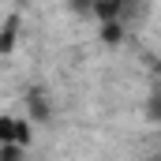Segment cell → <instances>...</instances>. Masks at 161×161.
<instances>
[{
  "label": "cell",
  "instance_id": "1",
  "mask_svg": "<svg viewBox=\"0 0 161 161\" xmlns=\"http://www.w3.org/2000/svg\"><path fill=\"white\" fill-rule=\"evenodd\" d=\"M26 139H30V127L23 120H15V116H4L0 120V142L4 146H23Z\"/></svg>",
  "mask_w": 161,
  "mask_h": 161
},
{
  "label": "cell",
  "instance_id": "2",
  "mask_svg": "<svg viewBox=\"0 0 161 161\" xmlns=\"http://www.w3.org/2000/svg\"><path fill=\"white\" fill-rule=\"evenodd\" d=\"M146 116L154 124H161V94H150V101H146Z\"/></svg>",
  "mask_w": 161,
  "mask_h": 161
}]
</instances>
